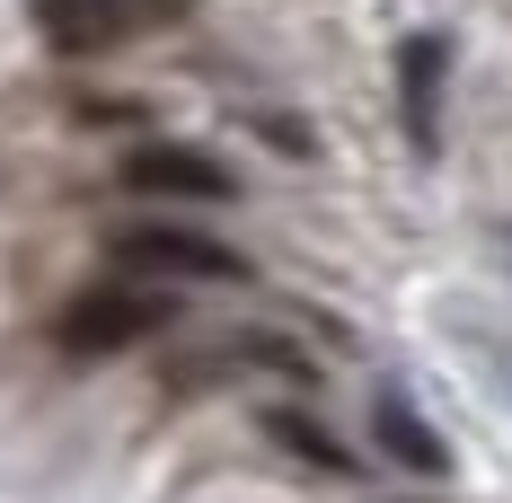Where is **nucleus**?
<instances>
[{"label":"nucleus","mask_w":512,"mask_h":503,"mask_svg":"<svg viewBox=\"0 0 512 503\" xmlns=\"http://www.w3.org/2000/svg\"><path fill=\"white\" fill-rule=\"evenodd\" d=\"M124 186L133 195H177V203H230L239 195V177L212 151H186V142H142L124 159Z\"/></svg>","instance_id":"obj_4"},{"label":"nucleus","mask_w":512,"mask_h":503,"mask_svg":"<svg viewBox=\"0 0 512 503\" xmlns=\"http://www.w3.org/2000/svg\"><path fill=\"white\" fill-rule=\"evenodd\" d=\"M442 71H451V45L424 27L398 45V106H407V142L415 151H442Z\"/></svg>","instance_id":"obj_5"},{"label":"nucleus","mask_w":512,"mask_h":503,"mask_svg":"<svg viewBox=\"0 0 512 503\" xmlns=\"http://www.w3.org/2000/svg\"><path fill=\"white\" fill-rule=\"evenodd\" d=\"M186 0H27V18H36V36H45L53 53H115L133 45L142 27H159V18H177Z\"/></svg>","instance_id":"obj_2"},{"label":"nucleus","mask_w":512,"mask_h":503,"mask_svg":"<svg viewBox=\"0 0 512 503\" xmlns=\"http://www.w3.org/2000/svg\"><path fill=\"white\" fill-rule=\"evenodd\" d=\"M371 433H380V451L398 459V468H415V477H442V468H451V442H442L407 398H380V406H371Z\"/></svg>","instance_id":"obj_6"},{"label":"nucleus","mask_w":512,"mask_h":503,"mask_svg":"<svg viewBox=\"0 0 512 503\" xmlns=\"http://www.w3.org/2000/svg\"><path fill=\"white\" fill-rule=\"evenodd\" d=\"M265 433H274L283 451H301V468H327V477H345V468H354V459H345V442H336L327 424L292 415V406H265Z\"/></svg>","instance_id":"obj_7"},{"label":"nucleus","mask_w":512,"mask_h":503,"mask_svg":"<svg viewBox=\"0 0 512 503\" xmlns=\"http://www.w3.org/2000/svg\"><path fill=\"white\" fill-rule=\"evenodd\" d=\"M168 327V301L142 292V283H89V292H71L62 318H53V345L71 353V362H98V353H124L159 336Z\"/></svg>","instance_id":"obj_1"},{"label":"nucleus","mask_w":512,"mask_h":503,"mask_svg":"<svg viewBox=\"0 0 512 503\" xmlns=\"http://www.w3.org/2000/svg\"><path fill=\"white\" fill-rule=\"evenodd\" d=\"M115 265L133 274H186V283H248V256L204 239V230H177V221H151V230H115Z\"/></svg>","instance_id":"obj_3"}]
</instances>
